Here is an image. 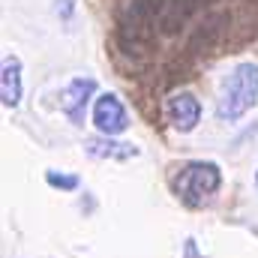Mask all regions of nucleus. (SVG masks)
<instances>
[{
	"instance_id": "obj_10",
	"label": "nucleus",
	"mask_w": 258,
	"mask_h": 258,
	"mask_svg": "<svg viewBox=\"0 0 258 258\" xmlns=\"http://www.w3.org/2000/svg\"><path fill=\"white\" fill-rule=\"evenodd\" d=\"M75 3H78V0H54V15H57L60 21H69V18L75 15Z\"/></svg>"
},
{
	"instance_id": "obj_12",
	"label": "nucleus",
	"mask_w": 258,
	"mask_h": 258,
	"mask_svg": "<svg viewBox=\"0 0 258 258\" xmlns=\"http://www.w3.org/2000/svg\"><path fill=\"white\" fill-rule=\"evenodd\" d=\"M255 189H258V171H255Z\"/></svg>"
},
{
	"instance_id": "obj_8",
	"label": "nucleus",
	"mask_w": 258,
	"mask_h": 258,
	"mask_svg": "<svg viewBox=\"0 0 258 258\" xmlns=\"http://www.w3.org/2000/svg\"><path fill=\"white\" fill-rule=\"evenodd\" d=\"M84 150L93 156V159H117V162H126V159H135L141 150L129 141H114L108 135H96V138H87L84 141Z\"/></svg>"
},
{
	"instance_id": "obj_9",
	"label": "nucleus",
	"mask_w": 258,
	"mask_h": 258,
	"mask_svg": "<svg viewBox=\"0 0 258 258\" xmlns=\"http://www.w3.org/2000/svg\"><path fill=\"white\" fill-rule=\"evenodd\" d=\"M45 183L51 189H63V192H75L81 186V177L78 174H66V171H57V168H48L45 171Z\"/></svg>"
},
{
	"instance_id": "obj_6",
	"label": "nucleus",
	"mask_w": 258,
	"mask_h": 258,
	"mask_svg": "<svg viewBox=\"0 0 258 258\" xmlns=\"http://www.w3.org/2000/svg\"><path fill=\"white\" fill-rule=\"evenodd\" d=\"M207 3H213V0H168L162 21H159V33H168V36L180 33L195 15L207 12Z\"/></svg>"
},
{
	"instance_id": "obj_1",
	"label": "nucleus",
	"mask_w": 258,
	"mask_h": 258,
	"mask_svg": "<svg viewBox=\"0 0 258 258\" xmlns=\"http://www.w3.org/2000/svg\"><path fill=\"white\" fill-rule=\"evenodd\" d=\"M222 186V171L216 162L210 159H192L183 162L180 168H174L171 174V189L177 192V198L189 207H204L213 201V195Z\"/></svg>"
},
{
	"instance_id": "obj_4",
	"label": "nucleus",
	"mask_w": 258,
	"mask_h": 258,
	"mask_svg": "<svg viewBox=\"0 0 258 258\" xmlns=\"http://www.w3.org/2000/svg\"><path fill=\"white\" fill-rule=\"evenodd\" d=\"M165 117L177 132H192L201 120V102L189 90H177L165 99Z\"/></svg>"
},
{
	"instance_id": "obj_5",
	"label": "nucleus",
	"mask_w": 258,
	"mask_h": 258,
	"mask_svg": "<svg viewBox=\"0 0 258 258\" xmlns=\"http://www.w3.org/2000/svg\"><path fill=\"white\" fill-rule=\"evenodd\" d=\"M93 93H96V81L93 78L78 75V78H72L66 84L63 96H60V108H63V114L69 117V123L84 126V111H87V102L93 99Z\"/></svg>"
},
{
	"instance_id": "obj_11",
	"label": "nucleus",
	"mask_w": 258,
	"mask_h": 258,
	"mask_svg": "<svg viewBox=\"0 0 258 258\" xmlns=\"http://www.w3.org/2000/svg\"><path fill=\"white\" fill-rule=\"evenodd\" d=\"M183 249H186V258H198V252H195V240H192V237L186 240V246H183Z\"/></svg>"
},
{
	"instance_id": "obj_2",
	"label": "nucleus",
	"mask_w": 258,
	"mask_h": 258,
	"mask_svg": "<svg viewBox=\"0 0 258 258\" xmlns=\"http://www.w3.org/2000/svg\"><path fill=\"white\" fill-rule=\"evenodd\" d=\"M255 102H258V63H252V60L237 63L222 84V93H219V102H216V117L222 123H234Z\"/></svg>"
},
{
	"instance_id": "obj_7",
	"label": "nucleus",
	"mask_w": 258,
	"mask_h": 258,
	"mask_svg": "<svg viewBox=\"0 0 258 258\" xmlns=\"http://www.w3.org/2000/svg\"><path fill=\"white\" fill-rule=\"evenodd\" d=\"M24 96V84H21V57L6 54L0 66V102L6 108H18Z\"/></svg>"
},
{
	"instance_id": "obj_3",
	"label": "nucleus",
	"mask_w": 258,
	"mask_h": 258,
	"mask_svg": "<svg viewBox=\"0 0 258 258\" xmlns=\"http://www.w3.org/2000/svg\"><path fill=\"white\" fill-rule=\"evenodd\" d=\"M93 126L99 135H108V138H117L129 129V114L126 105L120 102L117 93H99L93 99Z\"/></svg>"
}]
</instances>
